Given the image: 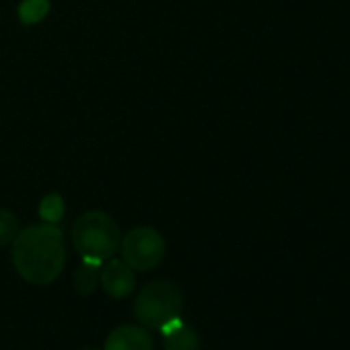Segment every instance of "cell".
Here are the masks:
<instances>
[{
  "label": "cell",
  "instance_id": "10",
  "mask_svg": "<svg viewBox=\"0 0 350 350\" xmlns=\"http://www.w3.org/2000/svg\"><path fill=\"white\" fill-rule=\"evenodd\" d=\"M19 233V221L13 213L0 208V247L13 243Z\"/></svg>",
  "mask_w": 350,
  "mask_h": 350
},
{
  "label": "cell",
  "instance_id": "5",
  "mask_svg": "<svg viewBox=\"0 0 350 350\" xmlns=\"http://www.w3.org/2000/svg\"><path fill=\"white\" fill-rule=\"evenodd\" d=\"M99 282L109 297L124 299L134 291L136 278H134V270L124 260L109 258L99 270Z\"/></svg>",
  "mask_w": 350,
  "mask_h": 350
},
{
  "label": "cell",
  "instance_id": "6",
  "mask_svg": "<svg viewBox=\"0 0 350 350\" xmlns=\"http://www.w3.org/2000/svg\"><path fill=\"white\" fill-rule=\"evenodd\" d=\"M105 350H152V340L144 327L120 325L107 336Z\"/></svg>",
  "mask_w": 350,
  "mask_h": 350
},
{
  "label": "cell",
  "instance_id": "1",
  "mask_svg": "<svg viewBox=\"0 0 350 350\" xmlns=\"http://www.w3.org/2000/svg\"><path fill=\"white\" fill-rule=\"evenodd\" d=\"M13 264L31 284L54 282L66 264L64 235L54 223L31 225L13 239Z\"/></svg>",
  "mask_w": 350,
  "mask_h": 350
},
{
  "label": "cell",
  "instance_id": "4",
  "mask_svg": "<svg viewBox=\"0 0 350 350\" xmlns=\"http://www.w3.org/2000/svg\"><path fill=\"white\" fill-rule=\"evenodd\" d=\"M122 260L134 272H146L161 264L165 256V241L152 227H136L120 239Z\"/></svg>",
  "mask_w": 350,
  "mask_h": 350
},
{
  "label": "cell",
  "instance_id": "8",
  "mask_svg": "<svg viewBox=\"0 0 350 350\" xmlns=\"http://www.w3.org/2000/svg\"><path fill=\"white\" fill-rule=\"evenodd\" d=\"M99 270H101V266L83 264L75 272V288L81 295H91L97 288V284H99Z\"/></svg>",
  "mask_w": 350,
  "mask_h": 350
},
{
  "label": "cell",
  "instance_id": "9",
  "mask_svg": "<svg viewBox=\"0 0 350 350\" xmlns=\"http://www.w3.org/2000/svg\"><path fill=\"white\" fill-rule=\"evenodd\" d=\"M50 11V3L48 0H23L19 7V19L25 25H33L40 23Z\"/></svg>",
  "mask_w": 350,
  "mask_h": 350
},
{
  "label": "cell",
  "instance_id": "12",
  "mask_svg": "<svg viewBox=\"0 0 350 350\" xmlns=\"http://www.w3.org/2000/svg\"><path fill=\"white\" fill-rule=\"evenodd\" d=\"M83 350H95V348H83Z\"/></svg>",
  "mask_w": 350,
  "mask_h": 350
},
{
  "label": "cell",
  "instance_id": "7",
  "mask_svg": "<svg viewBox=\"0 0 350 350\" xmlns=\"http://www.w3.org/2000/svg\"><path fill=\"white\" fill-rule=\"evenodd\" d=\"M161 334L165 336V350H200V338L196 329L186 325L182 317L169 321Z\"/></svg>",
  "mask_w": 350,
  "mask_h": 350
},
{
  "label": "cell",
  "instance_id": "3",
  "mask_svg": "<svg viewBox=\"0 0 350 350\" xmlns=\"http://www.w3.org/2000/svg\"><path fill=\"white\" fill-rule=\"evenodd\" d=\"M182 293L173 282L154 280L148 282L134 299V317L138 323L150 329H163L169 321L178 319L182 313Z\"/></svg>",
  "mask_w": 350,
  "mask_h": 350
},
{
  "label": "cell",
  "instance_id": "2",
  "mask_svg": "<svg viewBox=\"0 0 350 350\" xmlns=\"http://www.w3.org/2000/svg\"><path fill=\"white\" fill-rule=\"evenodd\" d=\"M70 239L75 250L81 254L83 264L101 266L120 247V227L109 215L89 211L75 221Z\"/></svg>",
  "mask_w": 350,
  "mask_h": 350
},
{
  "label": "cell",
  "instance_id": "11",
  "mask_svg": "<svg viewBox=\"0 0 350 350\" xmlns=\"http://www.w3.org/2000/svg\"><path fill=\"white\" fill-rule=\"evenodd\" d=\"M64 215V202L58 194H50L44 198V202L40 204V217L46 221V223H58Z\"/></svg>",
  "mask_w": 350,
  "mask_h": 350
}]
</instances>
